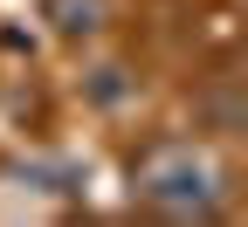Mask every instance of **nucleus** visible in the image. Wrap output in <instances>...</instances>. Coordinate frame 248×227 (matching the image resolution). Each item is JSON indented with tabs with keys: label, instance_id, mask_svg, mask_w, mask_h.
I'll list each match as a JSON object with an SVG mask.
<instances>
[{
	"label": "nucleus",
	"instance_id": "1",
	"mask_svg": "<svg viewBox=\"0 0 248 227\" xmlns=\"http://www.w3.org/2000/svg\"><path fill=\"white\" fill-rule=\"evenodd\" d=\"M42 14L62 42H97L110 28V0H42Z\"/></svg>",
	"mask_w": 248,
	"mask_h": 227
},
{
	"label": "nucleus",
	"instance_id": "2",
	"mask_svg": "<svg viewBox=\"0 0 248 227\" xmlns=\"http://www.w3.org/2000/svg\"><path fill=\"white\" fill-rule=\"evenodd\" d=\"M131 90H138V76H131V69H117V62H104V69L90 76V104H97V110H117Z\"/></svg>",
	"mask_w": 248,
	"mask_h": 227
}]
</instances>
